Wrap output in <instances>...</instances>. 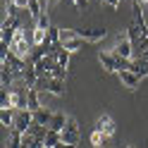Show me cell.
Here are the masks:
<instances>
[{"instance_id":"25","label":"cell","mask_w":148,"mask_h":148,"mask_svg":"<svg viewBox=\"0 0 148 148\" xmlns=\"http://www.w3.org/2000/svg\"><path fill=\"white\" fill-rule=\"evenodd\" d=\"M91 143H93V146H98V148H100V146L105 143V136L100 134L98 129H93V134H91Z\"/></svg>"},{"instance_id":"32","label":"cell","mask_w":148,"mask_h":148,"mask_svg":"<svg viewBox=\"0 0 148 148\" xmlns=\"http://www.w3.org/2000/svg\"><path fill=\"white\" fill-rule=\"evenodd\" d=\"M43 148H50V146H43Z\"/></svg>"},{"instance_id":"29","label":"cell","mask_w":148,"mask_h":148,"mask_svg":"<svg viewBox=\"0 0 148 148\" xmlns=\"http://www.w3.org/2000/svg\"><path fill=\"white\" fill-rule=\"evenodd\" d=\"M12 3L19 7V10H24V12H26V5H29V0H12Z\"/></svg>"},{"instance_id":"35","label":"cell","mask_w":148,"mask_h":148,"mask_svg":"<svg viewBox=\"0 0 148 148\" xmlns=\"http://www.w3.org/2000/svg\"><path fill=\"white\" fill-rule=\"evenodd\" d=\"M146 10H148V5H146Z\"/></svg>"},{"instance_id":"12","label":"cell","mask_w":148,"mask_h":148,"mask_svg":"<svg viewBox=\"0 0 148 148\" xmlns=\"http://www.w3.org/2000/svg\"><path fill=\"white\" fill-rule=\"evenodd\" d=\"M48 93H53V96H64V79H50L48 77Z\"/></svg>"},{"instance_id":"33","label":"cell","mask_w":148,"mask_h":148,"mask_svg":"<svg viewBox=\"0 0 148 148\" xmlns=\"http://www.w3.org/2000/svg\"><path fill=\"white\" fill-rule=\"evenodd\" d=\"M127 148H134V146H127Z\"/></svg>"},{"instance_id":"30","label":"cell","mask_w":148,"mask_h":148,"mask_svg":"<svg viewBox=\"0 0 148 148\" xmlns=\"http://www.w3.org/2000/svg\"><path fill=\"white\" fill-rule=\"evenodd\" d=\"M55 148H77V146H69V143H64V141H60V143L55 146Z\"/></svg>"},{"instance_id":"6","label":"cell","mask_w":148,"mask_h":148,"mask_svg":"<svg viewBox=\"0 0 148 148\" xmlns=\"http://www.w3.org/2000/svg\"><path fill=\"white\" fill-rule=\"evenodd\" d=\"M77 31H79V38L88 43H98L105 38V29H77Z\"/></svg>"},{"instance_id":"9","label":"cell","mask_w":148,"mask_h":148,"mask_svg":"<svg viewBox=\"0 0 148 148\" xmlns=\"http://www.w3.org/2000/svg\"><path fill=\"white\" fill-rule=\"evenodd\" d=\"M129 69H132L136 77H148V60H143V58H134Z\"/></svg>"},{"instance_id":"1","label":"cell","mask_w":148,"mask_h":148,"mask_svg":"<svg viewBox=\"0 0 148 148\" xmlns=\"http://www.w3.org/2000/svg\"><path fill=\"white\" fill-rule=\"evenodd\" d=\"M31 48H34V43H29V38H26V31H24V29H19V31L14 34V41H12V45H10V50L17 55V58L29 60Z\"/></svg>"},{"instance_id":"11","label":"cell","mask_w":148,"mask_h":148,"mask_svg":"<svg viewBox=\"0 0 148 148\" xmlns=\"http://www.w3.org/2000/svg\"><path fill=\"white\" fill-rule=\"evenodd\" d=\"M64 127H67V117H64L62 112H55L53 119H50V127H48V129H53V132L62 134V132H64Z\"/></svg>"},{"instance_id":"24","label":"cell","mask_w":148,"mask_h":148,"mask_svg":"<svg viewBox=\"0 0 148 148\" xmlns=\"http://www.w3.org/2000/svg\"><path fill=\"white\" fill-rule=\"evenodd\" d=\"M36 26H38V29H43V31H48V29H50V17H48V12L41 14L38 19H36Z\"/></svg>"},{"instance_id":"16","label":"cell","mask_w":148,"mask_h":148,"mask_svg":"<svg viewBox=\"0 0 148 148\" xmlns=\"http://www.w3.org/2000/svg\"><path fill=\"white\" fill-rule=\"evenodd\" d=\"M14 86V74L7 69H0V88H12Z\"/></svg>"},{"instance_id":"21","label":"cell","mask_w":148,"mask_h":148,"mask_svg":"<svg viewBox=\"0 0 148 148\" xmlns=\"http://www.w3.org/2000/svg\"><path fill=\"white\" fill-rule=\"evenodd\" d=\"M48 77H50V79H64V77H67V67H62V64H58V62H55V67L50 69V74H48Z\"/></svg>"},{"instance_id":"7","label":"cell","mask_w":148,"mask_h":148,"mask_svg":"<svg viewBox=\"0 0 148 148\" xmlns=\"http://www.w3.org/2000/svg\"><path fill=\"white\" fill-rule=\"evenodd\" d=\"M22 81H24V84L26 86H29V88H36V84H38V74H36V69H34V64H26V69L22 72V77H19Z\"/></svg>"},{"instance_id":"4","label":"cell","mask_w":148,"mask_h":148,"mask_svg":"<svg viewBox=\"0 0 148 148\" xmlns=\"http://www.w3.org/2000/svg\"><path fill=\"white\" fill-rule=\"evenodd\" d=\"M117 77H119V81H122V86L129 88V91H136L138 84H141V77H136L132 69H119V72H117Z\"/></svg>"},{"instance_id":"31","label":"cell","mask_w":148,"mask_h":148,"mask_svg":"<svg viewBox=\"0 0 148 148\" xmlns=\"http://www.w3.org/2000/svg\"><path fill=\"white\" fill-rule=\"evenodd\" d=\"M100 148H112V146H110V143H108V138H105V143H103V146H100Z\"/></svg>"},{"instance_id":"19","label":"cell","mask_w":148,"mask_h":148,"mask_svg":"<svg viewBox=\"0 0 148 148\" xmlns=\"http://www.w3.org/2000/svg\"><path fill=\"white\" fill-rule=\"evenodd\" d=\"M60 141H62V134H58V132H53V129H48V134H45V146L55 148Z\"/></svg>"},{"instance_id":"28","label":"cell","mask_w":148,"mask_h":148,"mask_svg":"<svg viewBox=\"0 0 148 148\" xmlns=\"http://www.w3.org/2000/svg\"><path fill=\"white\" fill-rule=\"evenodd\" d=\"M103 3H105L108 7H112V10H117V7L122 5V0H103Z\"/></svg>"},{"instance_id":"27","label":"cell","mask_w":148,"mask_h":148,"mask_svg":"<svg viewBox=\"0 0 148 148\" xmlns=\"http://www.w3.org/2000/svg\"><path fill=\"white\" fill-rule=\"evenodd\" d=\"M64 129H67V132H79L77 119H74V117H67V127H64Z\"/></svg>"},{"instance_id":"2","label":"cell","mask_w":148,"mask_h":148,"mask_svg":"<svg viewBox=\"0 0 148 148\" xmlns=\"http://www.w3.org/2000/svg\"><path fill=\"white\" fill-rule=\"evenodd\" d=\"M112 53L115 55H119V58H122V60H134V43H132V38H129V36L124 34H119L117 36V41H115V48H112Z\"/></svg>"},{"instance_id":"26","label":"cell","mask_w":148,"mask_h":148,"mask_svg":"<svg viewBox=\"0 0 148 148\" xmlns=\"http://www.w3.org/2000/svg\"><path fill=\"white\" fill-rule=\"evenodd\" d=\"M0 108H10V88H0Z\"/></svg>"},{"instance_id":"10","label":"cell","mask_w":148,"mask_h":148,"mask_svg":"<svg viewBox=\"0 0 148 148\" xmlns=\"http://www.w3.org/2000/svg\"><path fill=\"white\" fill-rule=\"evenodd\" d=\"M26 108L31 110V112H36V110H41V98H38V91L36 88H29V93H26Z\"/></svg>"},{"instance_id":"15","label":"cell","mask_w":148,"mask_h":148,"mask_svg":"<svg viewBox=\"0 0 148 148\" xmlns=\"http://www.w3.org/2000/svg\"><path fill=\"white\" fill-rule=\"evenodd\" d=\"M5 148H24V146H22V132L10 129V136H7V146H5Z\"/></svg>"},{"instance_id":"34","label":"cell","mask_w":148,"mask_h":148,"mask_svg":"<svg viewBox=\"0 0 148 148\" xmlns=\"http://www.w3.org/2000/svg\"><path fill=\"white\" fill-rule=\"evenodd\" d=\"M134 3H138V0H134Z\"/></svg>"},{"instance_id":"20","label":"cell","mask_w":148,"mask_h":148,"mask_svg":"<svg viewBox=\"0 0 148 148\" xmlns=\"http://www.w3.org/2000/svg\"><path fill=\"white\" fill-rule=\"evenodd\" d=\"M72 38H79V31L77 29H60V43H67Z\"/></svg>"},{"instance_id":"22","label":"cell","mask_w":148,"mask_h":148,"mask_svg":"<svg viewBox=\"0 0 148 148\" xmlns=\"http://www.w3.org/2000/svg\"><path fill=\"white\" fill-rule=\"evenodd\" d=\"M62 141L69 143V146H77L79 143V132H67V129H64L62 132Z\"/></svg>"},{"instance_id":"8","label":"cell","mask_w":148,"mask_h":148,"mask_svg":"<svg viewBox=\"0 0 148 148\" xmlns=\"http://www.w3.org/2000/svg\"><path fill=\"white\" fill-rule=\"evenodd\" d=\"M53 110H45V108H41V110H36L34 112V124H41V127H50V119H53Z\"/></svg>"},{"instance_id":"23","label":"cell","mask_w":148,"mask_h":148,"mask_svg":"<svg viewBox=\"0 0 148 148\" xmlns=\"http://www.w3.org/2000/svg\"><path fill=\"white\" fill-rule=\"evenodd\" d=\"M62 45H64V50H69V53H77V50H81V45H84V41H81V38H72V41L62 43Z\"/></svg>"},{"instance_id":"5","label":"cell","mask_w":148,"mask_h":148,"mask_svg":"<svg viewBox=\"0 0 148 148\" xmlns=\"http://www.w3.org/2000/svg\"><path fill=\"white\" fill-rule=\"evenodd\" d=\"M96 129L100 134H103L105 138H110L115 134V122H112V117L110 115H103V117H98V122H96Z\"/></svg>"},{"instance_id":"14","label":"cell","mask_w":148,"mask_h":148,"mask_svg":"<svg viewBox=\"0 0 148 148\" xmlns=\"http://www.w3.org/2000/svg\"><path fill=\"white\" fill-rule=\"evenodd\" d=\"M0 122H3V127L12 129V127H14V110H10V108H0Z\"/></svg>"},{"instance_id":"13","label":"cell","mask_w":148,"mask_h":148,"mask_svg":"<svg viewBox=\"0 0 148 148\" xmlns=\"http://www.w3.org/2000/svg\"><path fill=\"white\" fill-rule=\"evenodd\" d=\"M55 48H58V53L53 55V58H55V62H58V64H62V67H67V64H69V58H72V53H69V50H64V45H62V43H58Z\"/></svg>"},{"instance_id":"18","label":"cell","mask_w":148,"mask_h":148,"mask_svg":"<svg viewBox=\"0 0 148 148\" xmlns=\"http://www.w3.org/2000/svg\"><path fill=\"white\" fill-rule=\"evenodd\" d=\"M58 43H60V29L50 26V29H48V38H45L43 45H48V48H50V45H58Z\"/></svg>"},{"instance_id":"3","label":"cell","mask_w":148,"mask_h":148,"mask_svg":"<svg viewBox=\"0 0 148 148\" xmlns=\"http://www.w3.org/2000/svg\"><path fill=\"white\" fill-rule=\"evenodd\" d=\"M34 124V112L29 108H24V110H14V127L12 129H17V132H26V129H29Z\"/></svg>"},{"instance_id":"17","label":"cell","mask_w":148,"mask_h":148,"mask_svg":"<svg viewBox=\"0 0 148 148\" xmlns=\"http://www.w3.org/2000/svg\"><path fill=\"white\" fill-rule=\"evenodd\" d=\"M45 38H48V31L38 29V26H34V34H31V43H34V45H43V43H45Z\"/></svg>"}]
</instances>
